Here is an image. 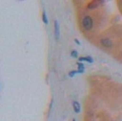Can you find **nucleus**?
<instances>
[{"label":"nucleus","instance_id":"nucleus-1","mask_svg":"<svg viewBox=\"0 0 122 121\" xmlns=\"http://www.w3.org/2000/svg\"><path fill=\"white\" fill-rule=\"evenodd\" d=\"M82 25L86 30H90L93 27V19L90 16L87 15L82 20Z\"/></svg>","mask_w":122,"mask_h":121},{"label":"nucleus","instance_id":"nucleus-2","mask_svg":"<svg viewBox=\"0 0 122 121\" xmlns=\"http://www.w3.org/2000/svg\"><path fill=\"white\" fill-rule=\"evenodd\" d=\"M59 34H60V31H59V22H58V20H55L54 21V36H55L56 40H59Z\"/></svg>","mask_w":122,"mask_h":121},{"label":"nucleus","instance_id":"nucleus-3","mask_svg":"<svg viewBox=\"0 0 122 121\" xmlns=\"http://www.w3.org/2000/svg\"><path fill=\"white\" fill-rule=\"evenodd\" d=\"M100 43H101V45L103 46H105V47H111L112 46H113V43L111 42V40H110L109 39H102L101 40H100Z\"/></svg>","mask_w":122,"mask_h":121},{"label":"nucleus","instance_id":"nucleus-4","mask_svg":"<svg viewBox=\"0 0 122 121\" xmlns=\"http://www.w3.org/2000/svg\"><path fill=\"white\" fill-rule=\"evenodd\" d=\"M73 109H74V111H75L76 114L80 113V104H79L77 101H74L73 102Z\"/></svg>","mask_w":122,"mask_h":121},{"label":"nucleus","instance_id":"nucleus-5","mask_svg":"<svg viewBox=\"0 0 122 121\" xmlns=\"http://www.w3.org/2000/svg\"><path fill=\"white\" fill-rule=\"evenodd\" d=\"M79 61L80 62H87L89 63H92L93 62V59L90 56H83V57H80L79 58Z\"/></svg>","mask_w":122,"mask_h":121},{"label":"nucleus","instance_id":"nucleus-6","mask_svg":"<svg viewBox=\"0 0 122 121\" xmlns=\"http://www.w3.org/2000/svg\"><path fill=\"white\" fill-rule=\"evenodd\" d=\"M100 4V1H92L88 5V9H94V8H96L99 4Z\"/></svg>","mask_w":122,"mask_h":121},{"label":"nucleus","instance_id":"nucleus-7","mask_svg":"<svg viewBox=\"0 0 122 121\" xmlns=\"http://www.w3.org/2000/svg\"><path fill=\"white\" fill-rule=\"evenodd\" d=\"M42 19H43V21H44V24H48V23H49V20H48V18H47V16H46L45 11H43V14H42Z\"/></svg>","mask_w":122,"mask_h":121},{"label":"nucleus","instance_id":"nucleus-8","mask_svg":"<svg viewBox=\"0 0 122 121\" xmlns=\"http://www.w3.org/2000/svg\"><path fill=\"white\" fill-rule=\"evenodd\" d=\"M77 66H78L79 70L80 71H84V68H85V66L81 63V62H77Z\"/></svg>","mask_w":122,"mask_h":121},{"label":"nucleus","instance_id":"nucleus-9","mask_svg":"<svg viewBox=\"0 0 122 121\" xmlns=\"http://www.w3.org/2000/svg\"><path fill=\"white\" fill-rule=\"evenodd\" d=\"M71 56H73L74 58L78 57V52H77L76 51H72V52H71Z\"/></svg>","mask_w":122,"mask_h":121},{"label":"nucleus","instance_id":"nucleus-10","mask_svg":"<svg viewBox=\"0 0 122 121\" xmlns=\"http://www.w3.org/2000/svg\"><path fill=\"white\" fill-rule=\"evenodd\" d=\"M75 73H79L78 71H72V72H70V73H69V76L70 77H73V76H75Z\"/></svg>","mask_w":122,"mask_h":121},{"label":"nucleus","instance_id":"nucleus-11","mask_svg":"<svg viewBox=\"0 0 122 121\" xmlns=\"http://www.w3.org/2000/svg\"><path fill=\"white\" fill-rule=\"evenodd\" d=\"M75 42L76 43L77 45H80V43L79 42V41H78V40H77V39H75Z\"/></svg>","mask_w":122,"mask_h":121},{"label":"nucleus","instance_id":"nucleus-12","mask_svg":"<svg viewBox=\"0 0 122 121\" xmlns=\"http://www.w3.org/2000/svg\"><path fill=\"white\" fill-rule=\"evenodd\" d=\"M72 121H76V120H75V119H73V120H72Z\"/></svg>","mask_w":122,"mask_h":121},{"label":"nucleus","instance_id":"nucleus-13","mask_svg":"<svg viewBox=\"0 0 122 121\" xmlns=\"http://www.w3.org/2000/svg\"><path fill=\"white\" fill-rule=\"evenodd\" d=\"M121 56H122V53H121Z\"/></svg>","mask_w":122,"mask_h":121}]
</instances>
